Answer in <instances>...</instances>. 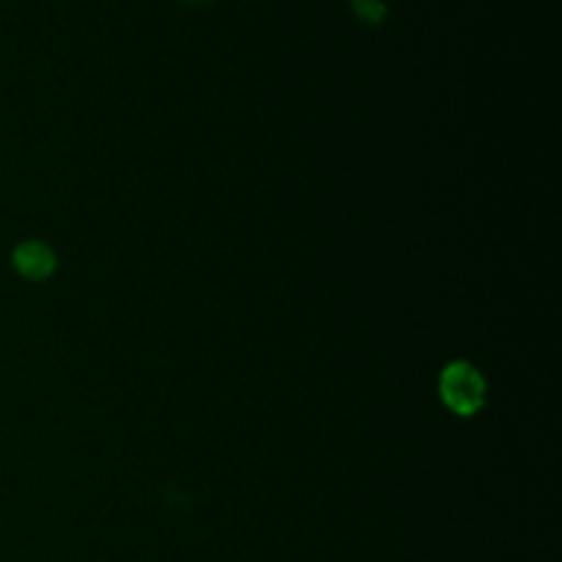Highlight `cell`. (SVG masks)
Returning a JSON list of instances; mask_svg holds the SVG:
<instances>
[{
  "label": "cell",
  "instance_id": "3",
  "mask_svg": "<svg viewBox=\"0 0 562 562\" xmlns=\"http://www.w3.org/2000/svg\"><path fill=\"white\" fill-rule=\"evenodd\" d=\"M357 14L366 16L368 22H379L384 16V3L382 0H355Z\"/></svg>",
  "mask_w": 562,
  "mask_h": 562
},
{
  "label": "cell",
  "instance_id": "4",
  "mask_svg": "<svg viewBox=\"0 0 562 562\" xmlns=\"http://www.w3.org/2000/svg\"><path fill=\"white\" fill-rule=\"evenodd\" d=\"M187 3H206V0H187Z\"/></svg>",
  "mask_w": 562,
  "mask_h": 562
},
{
  "label": "cell",
  "instance_id": "2",
  "mask_svg": "<svg viewBox=\"0 0 562 562\" xmlns=\"http://www.w3.org/2000/svg\"><path fill=\"white\" fill-rule=\"evenodd\" d=\"M16 267H20L22 274H27V278H47L49 272H53L55 261L53 256H49V250L44 245H22L20 250H16Z\"/></svg>",
  "mask_w": 562,
  "mask_h": 562
},
{
  "label": "cell",
  "instance_id": "1",
  "mask_svg": "<svg viewBox=\"0 0 562 562\" xmlns=\"http://www.w3.org/2000/svg\"><path fill=\"white\" fill-rule=\"evenodd\" d=\"M486 395V384H483L481 373L467 362H456L445 371L442 376V398L448 401L450 409L459 415H475Z\"/></svg>",
  "mask_w": 562,
  "mask_h": 562
}]
</instances>
